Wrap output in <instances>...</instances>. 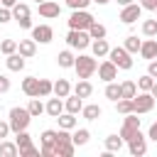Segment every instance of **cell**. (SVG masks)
<instances>
[{
	"instance_id": "obj_31",
	"label": "cell",
	"mask_w": 157,
	"mask_h": 157,
	"mask_svg": "<svg viewBox=\"0 0 157 157\" xmlns=\"http://www.w3.org/2000/svg\"><path fill=\"white\" fill-rule=\"evenodd\" d=\"M115 110H118V113H123V115H128V113H135L132 98H120V101H115Z\"/></svg>"
},
{
	"instance_id": "obj_34",
	"label": "cell",
	"mask_w": 157,
	"mask_h": 157,
	"mask_svg": "<svg viewBox=\"0 0 157 157\" xmlns=\"http://www.w3.org/2000/svg\"><path fill=\"white\" fill-rule=\"evenodd\" d=\"M88 137H91V132H88L86 128H78V130H76V132L71 135V140H74V145H76V147L86 145V142H88Z\"/></svg>"
},
{
	"instance_id": "obj_1",
	"label": "cell",
	"mask_w": 157,
	"mask_h": 157,
	"mask_svg": "<svg viewBox=\"0 0 157 157\" xmlns=\"http://www.w3.org/2000/svg\"><path fill=\"white\" fill-rule=\"evenodd\" d=\"M74 69H76V76H78V78H91V76L98 71V61H96V56L78 54L76 61H74Z\"/></svg>"
},
{
	"instance_id": "obj_55",
	"label": "cell",
	"mask_w": 157,
	"mask_h": 157,
	"mask_svg": "<svg viewBox=\"0 0 157 157\" xmlns=\"http://www.w3.org/2000/svg\"><path fill=\"white\" fill-rule=\"evenodd\" d=\"M0 5H2V2H0Z\"/></svg>"
},
{
	"instance_id": "obj_17",
	"label": "cell",
	"mask_w": 157,
	"mask_h": 157,
	"mask_svg": "<svg viewBox=\"0 0 157 157\" xmlns=\"http://www.w3.org/2000/svg\"><path fill=\"white\" fill-rule=\"evenodd\" d=\"M47 113H49L52 118H59V115L64 113V101H61L59 96L49 98V101H47Z\"/></svg>"
},
{
	"instance_id": "obj_9",
	"label": "cell",
	"mask_w": 157,
	"mask_h": 157,
	"mask_svg": "<svg viewBox=\"0 0 157 157\" xmlns=\"http://www.w3.org/2000/svg\"><path fill=\"white\" fill-rule=\"evenodd\" d=\"M140 15H142V5H137V2H130V5H125V7L120 10V20H123L125 25L137 22V20H140Z\"/></svg>"
},
{
	"instance_id": "obj_44",
	"label": "cell",
	"mask_w": 157,
	"mask_h": 157,
	"mask_svg": "<svg viewBox=\"0 0 157 157\" xmlns=\"http://www.w3.org/2000/svg\"><path fill=\"white\" fill-rule=\"evenodd\" d=\"M140 5H142V10H152V12H157V0H140Z\"/></svg>"
},
{
	"instance_id": "obj_47",
	"label": "cell",
	"mask_w": 157,
	"mask_h": 157,
	"mask_svg": "<svg viewBox=\"0 0 157 157\" xmlns=\"http://www.w3.org/2000/svg\"><path fill=\"white\" fill-rule=\"evenodd\" d=\"M147 74H150V76H155V78H157V59H152V61H150V64H147Z\"/></svg>"
},
{
	"instance_id": "obj_45",
	"label": "cell",
	"mask_w": 157,
	"mask_h": 157,
	"mask_svg": "<svg viewBox=\"0 0 157 157\" xmlns=\"http://www.w3.org/2000/svg\"><path fill=\"white\" fill-rule=\"evenodd\" d=\"M10 132H12V130H10V123H5V120H0V140H2V137H7Z\"/></svg>"
},
{
	"instance_id": "obj_3",
	"label": "cell",
	"mask_w": 157,
	"mask_h": 157,
	"mask_svg": "<svg viewBox=\"0 0 157 157\" xmlns=\"http://www.w3.org/2000/svg\"><path fill=\"white\" fill-rule=\"evenodd\" d=\"M91 34H88V29H69V34H66V44L71 47V49H86V47H91Z\"/></svg>"
},
{
	"instance_id": "obj_39",
	"label": "cell",
	"mask_w": 157,
	"mask_h": 157,
	"mask_svg": "<svg viewBox=\"0 0 157 157\" xmlns=\"http://www.w3.org/2000/svg\"><path fill=\"white\" fill-rule=\"evenodd\" d=\"M142 34L145 37H157V20H145L142 22Z\"/></svg>"
},
{
	"instance_id": "obj_27",
	"label": "cell",
	"mask_w": 157,
	"mask_h": 157,
	"mask_svg": "<svg viewBox=\"0 0 157 157\" xmlns=\"http://www.w3.org/2000/svg\"><path fill=\"white\" fill-rule=\"evenodd\" d=\"M135 93H137L135 81H123L120 83V98H135Z\"/></svg>"
},
{
	"instance_id": "obj_30",
	"label": "cell",
	"mask_w": 157,
	"mask_h": 157,
	"mask_svg": "<svg viewBox=\"0 0 157 157\" xmlns=\"http://www.w3.org/2000/svg\"><path fill=\"white\" fill-rule=\"evenodd\" d=\"M105 98L108 101H120V83H115V81H108V86H105Z\"/></svg>"
},
{
	"instance_id": "obj_13",
	"label": "cell",
	"mask_w": 157,
	"mask_h": 157,
	"mask_svg": "<svg viewBox=\"0 0 157 157\" xmlns=\"http://www.w3.org/2000/svg\"><path fill=\"white\" fill-rule=\"evenodd\" d=\"M17 52L25 56V59H32L37 54V42L34 39H20L17 42Z\"/></svg>"
},
{
	"instance_id": "obj_33",
	"label": "cell",
	"mask_w": 157,
	"mask_h": 157,
	"mask_svg": "<svg viewBox=\"0 0 157 157\" xmlns=\"http://www.w3.org/2000/svg\"><path fill=\"white\" fill-rule=\"evenodd\" d=\"M27 110L32 113V118H37V115H42V113L47 110V105H42V101H39V96H34V98L29 101V105H27Z\"/></svg>"
},
{
	"instance_id": "obj_35",
	"label": "cell",
	"mask_w": 157,
	"mask_h": 157,
	"mask_svg": "<svg viewBox=\"0 0 157 157\" xmlns=\"http://www.w3.org/2000/svg\"><path fill=\"white\" fill-rule=\"evenodd\" d=\"M0 52H2L5 56H7V54H15V52H17V39H7V37L0 39Z\"/></svg>"
},
{
	"instance_id": "obj_15",
	"label": "cell",
	"mask_w": 157,
	"mask_h": 157,
	"mask_svg": "<svg viewBox=\"0 0 157 157\" xmlns=\"http://www.w3.org/2000/svg\"><path fill=\"white\" fill-rule=\"evenodd\" d=\"M64 110H69V113H74V115L81 113V110H83V98L76 96V93H74V96H66V101H64Z\"/></svg>"
},
{
	"instance_id": "obj_40",
	"label": "cell",
	"mask_w": 157,
	"mask_h": 157,
	"mask_svg": "<svg viewBox=\"0 0 157 157\" xmlns=\"http://www.w3.org/2000/svg\"><path fill=\"white\" fill-rule=\"evenodd\" d=\"M152 83H155V76H150V74H145V76L137 78V88H140V91H150Z\"/></svg>"
},
{
	"instance_id": "obj_29",
	"label": "cell",
	"mask_w": 157,
	"mask_h": 157,
	"mask_svg": "<svg viewBox=\"0 0 157 157\" xmlns=\"http://www.w3.org/2000/svg\"><path fill=\"white\" fill-rule=\"evenodd\" d=\"M0 155L2 157H20L17 142H0Z\"/></svg>"
},
{
	"instance_id": "obj_12",
	"label": "cell",
	"mask_w": 157,
	"mask_h": 157,
	"mask_svg": "<svg viewBox=\"0 0 157 157\" xmlns=\"http://www.w3.org/2000/svg\"><path fill=\"white\" fill-rule=\"evenodd\" d=\"M39 15L47 17V20L59 17V15H61V5H59L56 0H44V2H39Z\"/></svg>"
},
{
	"instance_id": "obj_22",
	"label": "cell",
	"mask_w": 157,
	"mask_h": 157,
	"mask_svg": "<svg viewBox=\"0 0 157 157\" xmlns=\"http://www.w3.org/2000/svg\"><path fill=\"white\" fill-rule=\"evenodd\" d=\"M74 152H76L74 142H59V145H54V157H71Z\"/></svg>"
},
{
	"instance_id": "obj_46",
	"label": "cell",
	"mask_w": 157,
	"mask_h": 157,
	"mask_svg": "<svg viewBox=\"0 0 157 157\" xmlns=\"http://www.w3.org/2000/svg\"><path fill=\"white\" fill-rule=\"evenodd\" d=\"M7 91H10V78L0 74V93H7Z\"/></svg>"
},
{
	"instance_id": "obj_42",
	"label": "cell",
	"mask_w": 157,
	"mask_h": 157,
	"mask_svg": "<svg viewBox=\"0 0 157 157\" xmlns=\"http://www.w3.org/2000/svg\"><path fill=\"white\" fill-rule=\"evenodd\" d=\"M91 2H93V0H66V5H69L71 10H86Z\"/></svg>"
},
{
	"instance_id": "obj_16",
	"label": "cell",
	"mask_w": 157,
	"mask_h": 157,
	"mask_svg": "<svg viewBox=\"0 0 157 157\" xmlns=\"http://www.w3.org/2000/svg\"><path fill=\"white\" fill-rule=\"evenodd\" d=\"M22 91H25L29 98L39 96V78H37V76H27V78L22 81Z\"/></svg>"
},
{
	"instance_id": "obj_11",
	"label": "cell",
	"mask_w": 157,
	"mask_h": 157,
	"mask_svg": "<svg viewBox=\"0 0 157 157\" xmlns=\"http://www.w3.org/2000/svg\"><path fill=\"white\" fill-rule=\"evenodd\" d=\"M98 76L108 83V81H115L118 78V66L110 61V59H105V61H101L98 64Z\"/></svg>"
},
{
	"instance_id": "obj_53",
	"label": "cell",
	"mask_w": 157,
	"mask_h": 157,
	"mask_svg": "<svg viewBox=\"0 0 157 157\" xmlns=\"http://www.w3.org/2000/svg\"><path fill=\"white\" fill-rule=\"evenodd\" d=\"M93 2H96V5H108L110 0H93Z\"/></svg>"
},
{
	"instance_id": "obj_21",
	"label": "cell",
	"mask_w": 157,
	"mask_h": 157,
	"mask_svg": "<svg viewBox=\"0 0 157 157\" xmlns=\"http://www.w3.org/2000/svg\"><path fill=\"white\" fill-rule=\"evenodd\" d=\"M123 145H125V140L120 137V132H118V135H108V137H105V150H108V152H120V150H123Z\"/></svg>"
},
{
	"instance_id": "obj_24",
	"label": "cell",
	"mask_w": 157,
	"mask_h": 157,
	"mask_svg": "<svg viewBox=\"0 0 157 157\" xmlns=\"http://www.w3.org/2000/svg\"><path fill=\"white\" fill-rule=\"evenodd\" d=\"M56 123H59V128H64V130H74L76 128V115L74 113H61L59 118H56Z\"/></svg>"
},
{
	"instance_id": "obj_6",
	"label": "cell",
	"mask_w": 157,
	"mask_h": 157,
	"mask_svg": "<svg viewBox=\"0 0 157 157\" xmlns=\"http://www.w3.org/2000/svg\"><path fill=\"white\" fill-rule=\"evenodd\" d=\"M132 105H135V113H137V115H140V113H150V110L155 108V96H152L150 91L135 93V98H132Z\"/></svg>"
},
{
	"instance_id": "obj_4",
	"label": "cell",
	"mask_w": 157,
	"mask_h": 157,
	"mask_svg": "<svg viewBox=\"0 0 157 157\" xmlns=\"http://www.w3.org/2000/svg\"><path fill=\"white\" fill-rule=\"evenodd\" d=\"M108 59H110L118 69H123V71L132 69V54H130L125 47H115V49H110V52H108Z\"/></svg>"
},
{
	"instance_id": "obj_41",
	"label": "cell",
	"mask_w": 157,
	"mask_h": 157,
	"mask_svg": "<svg viewBox=\"0 0 157 157\" xmlns=\"http://www.w3.org/2000/svg\"><path fill=\"white\" fill-rule=\"evenodd\" d=\"M42 152L34 147V145H27V147H20V157H39Z\"/></svg>"
},
{
	"instance_id": "obj_14",
	"label": "cell",
	"mask_w": 157,
	"mask_h": 157,
	"mask_svg": "<svg viewBox=\"0 0 157 157\" xmlns=\"http://www.w3.org/2000/svg\"><path fill=\"white\" fill-rule=\"evenodd\" d=\"M140 56L147 59V61L157 59V39H145L142 47H140Z\"/></svg>"
},
{
	"instance_id": "obj_8",
	"label": "cell",
	"mask_w": 157,
	"mask_h": 157,
	"mask_svg": "<svg viewBox=\"0 0 157 157\" xmlns=\"http://www.w3.org/2000/svg\"><path fill=\"white\" fill-rule=\"evenodd\" d=\"M128 152H130L132 157H142V155L147 152V142H145V135H142L140 130L128 140Z\"/></svg>"
},
{
	"instance_id": "obj_50",
	"label": "cell",
	"mask_w": 157,
	"mask_h": 157,
	"mask_svg": "<svg viewBox=\"0 0 157 157\" xmlns=\"http://www.w3.org/2000/svg\"><path fill=\"white\" fill-rule=\"evenodd\" d=\"M0 2H2V5H5V7H12V5H15V2H17V0H0Z\"/></svg>"
},
{
	"instance_id": "obj_43",
	"label": "cell",
	"mask_w": 157,
	"mask_h": 157,
	"mask_svg": "<svg viewBox=\"0 0 157 157\" xmlns=\"http://www.w3.org/2000/svg\"><path fill=\"white\" fill-rule=\"evenodd\" d=\"M10 20H12V7L0 5V25H5V22H10Z\"/></svg>"
},
{
	"instance_id": "obj_32",
	"label": "cell",
	"mask_w": 157,
	"mask_h": 157,
	"mask_svg": "<svg viewBox=\"0 0 157 157\" xmlns=\"http://www.w3.org/2000/svg\"><path fill=\"white\" fill-rule=\"evenodd\" d=\"M130 54H137L140 52V47H142V39H137L135 34H130V37H125V44H123Z\"/></svg>"
},
{
	"instance_id": "obj_20",
	"label": "cell",
	"mask_w": 157,
	"mask_h": 157,
	"mask_svg": "<svg viewBox=\"0 0 157 157\" xmlns=\"http://www.w3.org/2000/svg\"><path fill=\"white\" fill-rule=\"evenodd\" d=\"M74 93H76V96H81V98H88V96L93 93L91 81H88V78H78V83L74 86Z\"/></svg>"
},
{
	"instance_id": "obj_26",
	"label": "cell",
	"mask_w": 157,
	"mask_h": 157,
	"mask_svg": "<svg viewBox=\"0 0 157 157\" xmlns=\"http://www.w3.org/2000/svg\"><path fill=\"white\" fill-rule=\"evenodd\" d=\"M71 93V83L66 81V78H59V81H54V96H59V98H66Z\"/></svg>"
},
{
	"instance_id": "obj_25",
	"label": "cell",
	"mask_w": 157,
	"mask_h": 157,
	"mask_svg": "<svg viewBox=\"0 0 157 157\" xmlns=\"http://www.w3.org/2000/svg\"><path fill=\"white\" fill-rule=\"evenodd\" d=\"M29 17V5H25V2H15L12 5V20H27Z\"/></svg>"
},
{
	"instance_id": "obj_23",
	"label": "cell",
	"mask_w": 157,
	"mask_h": 157,
	"mask_svg": "<svg viewBox=\"0 0 157 157\" xmlns=\"http://www.w3.org/2000/svg\"><path fill=\"white\" fill-rule=\"evenodd\" d=\"M91 49H93V56H108V52H110L105 37H103V39H93V42H91Z\"/></svg>"
},
{
	"instance_id": "obj_49",
	"label": "cell",
	"mask_w": 157,
	"mask_h": 157,
	"mask_svg": "<svg viewBox=\"0 0 157 157\" xmlns=\"http://www.w3.org/2000/svg\"><path fill=\"white\" fill-rule=\"evenodd\" d=\"M17 25H20L22 29H32V20H29V17H27V20H20Z\"/></svg>"
},
{
	"instance_id": "obj_7",
	"label": "cell",
	"mask_w": 157,
	"mask_h": 157,
	"mask_svg": "<svg viewBox=\"0 0 157 157\" xmlns=\"http://www.w3.org/2000/svg\"><path fill=\"white\" fill-rule=\"evenodd\" d=\"M137 130H140V118H137V113H128V115H125V123H123V128H120V137L128 142Z\"/></svg>"
},
{
	"instance_id": "obj_18",
	"label": "cell",
	"mask_w": 157,
	"mask_h": 157,
	"mask_svg": "<svg viewBox=\"0 0 157 157\" xmlns=\"http://www.w3.org/2000/svg\"><path fill=\"white\" fill-rule=\"evenodd\" d=\"M7 69L10 71H22L25 69V56L20 54V52H15V54H7Z\"/></svg>"
},
{
	"instance_id": "obj_5",
	"label": "cell",
	"mask_w": 157,
	"mask_h": 157,
	"mask_svg": "<svg viewBox=\"0 0 157 157\" xmlns=\"http://www.w3.org/2000/svg\"><path fill=\"white\" fill-rule=\"evenodd\" d=\"M93 15L86 12V10H74L71 17H69V29H88L93 25Z\"/></svg>"
},
{
	"instance_id": "obj_54",
	"label": "cell",
	"mask_w": 157,
	"mask_h": 157,
	"mask_svg": "<svg viewBox=\"0 0 157 157\" xmlns=\"http://www.w3.org/2000/svg\"><path fill=\"white\" fill-rule=\"evenodd\" d=\"M34 2H37V5H39V2H44V0H34Z\"/></svg>"
},
{
	"instance_id": "obj_36",
	"label": "cell",
	"mask_w": 157,
	"mask_h": 157,
	"mask_svg": "<svg viewBox=\"0 0 157 157\" xmlns=\"http://www.w3.org/2000/svg\"><path fill=\"white\" fill-rule=\"evenodd\" d=\"M54 93V83L49 78H39V98H47Z\"/></svg>"
},
{
	"instance_id": "obj_28",
	"label": "cell",
	"mask_w": 157,
	"mask_h": 157,
	"mask_svg": "<svg viewBox=\"0 0 157 157\" xmlns=\"http://www.w3.org/2000/svg\"><path fill=\"white\" fill-rule=\"evenodd\" d=\"M101 105H96V103H91V105H83V110H81V115L86 118V120H98L101 118Z\"/></svg>"
},
{
	"instance_id": "obj_52",
	"label": "cell",
	"mask_w": 157,
	"mask_h": 157,
	"mask_svg": "<svg viewBox=\"0 0 157 157\" xmlns=\"http://www.w3.org/2000/svg\"><path fill=\"white\" fill-rule=\"evenodd\" d=\"M115 2H118V5H120V7H125V5H130V2H132V0H115Z\"/></svg>"
},
{
	"instance_id": "obj_2",
	"label": "cell",
	"mask_w": 157,
	"mask_h": 157,
	"mask_svg": "<svg viewBox=\"0 0 157 157\" xmlns=\"http://www.w3.org/2000/svg\"><path fill=\"white\" fill-rule=\"evenodd\" d=\"M29 120H32V113H29L27 108H20V105L10 108V120H7V123H10V130H12V132L27 130Z\"/></svg>"
},
{
	"instance_id": "obj_10",
	"label": "cell",
	"mask_w": 157,
	"mask_h": 157,
	"mask_svg": "<svg viewBox=\"0 0 157 157\" xmlns=\"http://www.w3.org/2000/svg\"><path fill=\"white\" fill-rule=\"evenodd\" d=\"M52 37H54V29H52L49 25H37V27H32V39H34V42H39V44H49Z\"/></svg>"
},
{
	"instance_id": "obj_19",
	"label": "cell",
	"mask_w": 157,
	"mask_h": 157,
	"mask_svg": "<svg viewBox=\"0 0 157 157\" xmlns=\"http://www.w3.org/2000/svg\"><path fill=\"white\" fill-rule=\"evenodd\" d=\"M74 61H76V56H74L69 49H64V52L56 54V64H59L61 69H74Z\"/></svg>"
},
{
	"instance_id": "obj_48",
	"label": "cell",
	"mask_w": 157,
	"mask_h": 157,
	"mask_svg": "<svg viewBox=\"0 0 157 157\" xmlns=\"http://www.w3.org/2000/svg\"><path fill=\"white\" fill-rule=\"evenodd\" d=\"M147 137H150V140H155V142H157V120H155V123H152V125H150V130H147Z\"/></svg>"
},
{
	"instance_id": "obj_37",
	"label": "cell",
	"mask_w": 157,
	"mask_h": 157,
	"mask_svg": "<svg viewBox=\"0 0 157 157\" xmlns=\"http://www.w3.org/2000/svg\"><path fill=\"white\" fill-rule=\"evenodd\" d=\"M88 34H91V39H103V37H105V27H103L101 22H93V25L88 27Z\"/></svg>"
},
{
	"instance_id": "obj_51",
	"label": "cell",
	"mask_w": 157,
	"mask_h": 157,
	"mask_svg": "<svg viewBox=\"0 0 157 157\" xmlns=\"http://www.w3.org/2000/svg\"><path fill=\"white\" fill-rule=\"evenodd\" d=\"M150 93H152V96H155V98H157V81H155V83H152V88H150Z\"/></svg>"
},
{
	"instance_id": "obj_38",
	"label": "cell",
	"mask_w": 157,
	"mask_h": 157,
	"mask_svg": "<svg viewBox=\"0 0 157 157\" xmlns=\"http://www.w3.org/2000/svg\"><path fill=\"white\" fill-rule=\"evenodd\" d=\"M15 142H17V147H27V145H32V135L27 130H20V132H15Z\"/></svg>"
}]
</instances>
